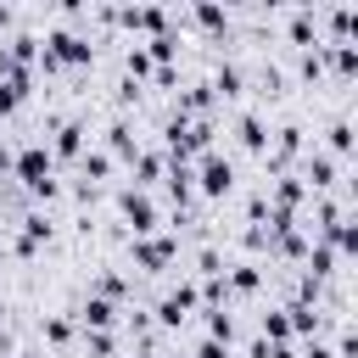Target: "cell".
<instances>
[{
    "label": "cell",
    "mask_w": 358,
    "mask_h": 358,
    "mask_svg": "<svg viewBox=\"0 0 358 358\" xmlns=\"http://www.w3.org/2000/svg\"><path fill=\"white\" fill-rule=\"evenodd\" d=\"M11 173L28 185V196H39V201H50L62 185H56V173H50V151L34 140V145H22L17 157H11Z\"/></svg>",
    "instance_id": "cell-1"
},
{
    "label": "cell",
    "mask_w": 358,
    "mask_h": 358,
    "mask_svg": "<svg viewBox=\"0 0 358 358\" xmlns=\"http://www.w3.org/2000/svg\"><path fill=\"white\" fill-rule=\"evenodd\" d=\"M190 173H196L201 196H229L235 190V162L218 157V151H201V168H190Z\"/></svg>",
    "instance_id": "cell-2"
},
{
    "label": "cell",
    "mask_w": 358,
    "mask_h": 358,
    "mask_svg": "<svg viewBox=\"0 0 358 358\" xmlns=\"http://www.w3.org/2000/svg\"><path fill=\"white\" fill-rule=\"evenodd\" d=\"M173 235H134V263L145 268V274H162L168 263H173Z\"/></svg>",
    "instance_id": "cell-3"
},
{
    "label": "cell",
    "mask_w": 358,
    "mask_h": 358,
    "mask_svg": "<svg viewBox=\"0 0 358 358\" xmlns=\"http://www.w3.org/2000/svg\"><path fill=\"white\" fill-rule=\"evenodd\" d=\"M117 213L134 224V235H157V201H151L145 190H123V196H117Z\"/></svg>",
    "instance_id": "cell-4"
},
{
    "label": "cell",
    "mask_w": 358,
    "mask_h": 358,
    "mask_svg": "<svg viewBox=\"0 0 358 358\" xmlns=\"http://www.w3.org/2000/svg\"><path fill=\"white\" fill-rule=\"evenodd\" d=\"M190 308H196V285H173V291L157 302V324H162V330H179Z\"/></svg>",
    "instance_id": "cell-5"
},
{
    "label": "cell",
    "mask_w": 358,
    "mask_h": 358,
    "mask_svg": "<svg viewBox=\"0 0 358 358\" xmlns=\"http://www.w3.org/2000/svg\"><path fill=\"white\" fill-rule=\"evenodd\" d=\"M45 241H50V218H45V213H28V218H22V235L11 241V252H17V257H34Z\"/></svg>",
    "instance_id": "cell-6"
},
{
    "label": "cell",
    "mask_w": 358,
    "mask_h": 358,
    "mask_svg": "<svg viewBox=\"0 0 358 358\" xmlns=\"http://www.w3.org/2000/svg\"><path fill=\"white\" fill-rule=\"evenodd\" d=\"M78 319H84V330H112L117 324V302H106V296H84V308H78Z\"/></svg>",
    "instance_id": "cell-7"
},
{
    "label": "cell",
    "mask_w": 358,
    "mask_h": 358,
    "mask_svg": "<svg viewBox=\"0 0 358 358\" xmlns=\"http://www.w3.org/2000/svg\"><path fill=\"white\" fill-rule=\"evenodd\" d=\"M224 285H229V296H252L263 285V274H257V263H235V268H224Z\"/></svg>",
    "instance_id": "cell-8"
},
{
    "label": "cell",
    "mask_w": 358,
    "mask_h": 358,
    "mask_svg": "<svg viewBox=\"0 0 358 358\" xmlns=\"http://www.w3.org/2000/svg\"><path fill=\"white\" fill-rule=\"evenodd\" d=\"M56 157H84L90 145H84V123H56V145H50Z\"/></svg>",
    "instance_id": "cell-9"
},
{
    "label": "cell",
    "mask_w": 358,
    "mask_h": 358,
    "mask_svg": "<svg viewBox=\"0 0 358 358\" xmlns=\"http://www.w3.org/2000/svg\"><path fill=\"white\" fill-rule=\"evenodd\" d=\"M207 341H218V347L235 341V319H229L224 308H207Z\"/></svg>",
    "instance_id": "cell-10"
},
{
    "label": "cell",
    "mask_w": 358,
    "mask_h": 358,
    "mask_svg": "<svg viewBox=\"0 0 358 358\" xmlns=\"http://www.w3.org/2000/svg\"><path fill=\"white\" fill-rule=\"evenodd\" d=\"M257 341H268V347H280V341H291V319H285V308H274V313H263V336Z\"/></svg>",
    "instance_id": "cell-11"
},
{
    "label": "cell",
    "mask_w": 358,
    "mask_h": 358,
    "mask_svg": "<svg viewBox=\"0 0 358 358\" xmlns=\"http://www.w3.org/2000/svg\"><path fill=\"white\" fill-rule=\"evenodd\" d=\"M145 56H151V67H168V62H173V56H179V34H173V28H168V34H157V39H151V50H145Z\"/></svg>",
    "instance_id": "cell-12"
},
{
    "label": "cell",
    "mask_w": 358,
    "mask_h": 358,
    "mask_svg": "<svg viewBox=\"0 0 358 358\" xmlns=\"http://www.w3.org/2000/svg\"><path fill=\"white\" fill-rule=\"evenodd\" d=\"M207 90H213V95H218V101H235V95H241V67H218V73H213V84H207Z\"/></svg>",
    "instance_id": "cell-13"
},
{
    "label": "cell",
    "mask_w": 358,
    "mask_h": 358,
    "mask_svg": "<svg viewBox=\"0 0 358 358\" xmlns=\"http://www.w3.org/2000/svg\"><path fill=\"white\" fill-rule=\"evenodd\" d=\"M241 145H246V151H268V134H263V117H257V112L241 117Z\"/></svg>",
    "instance_id": "cell-14"
},
{
    "label": "cell",
    "mask_w": 358,
    "mask_h": 358,
    "mask_svg": "<svg viewBox=\"0 0 358 358\" xmlns=\"http://www.w3.org/2000/svg\"><path fill=\"white\" fill-rule=\"evenodd\" d=\"M106 145H112V157H129V162H134V134H129V123H123V117L106 129Z\"/></svg>",
    "instance_id": "cell-15"
},
{
    "label": "cell",
    "mask_w": 358,
    "mask_h": 358,
    "mask_svg": "<svg viewBox=\"0 0 358 358\" xmlns=\"http://www.w3.org/2000/svg\"><path fill=\"white\" fill-rule=\"evenodd\" d=\"M308 179L324 190V185H336V157H324V151H313L308 157Z\"/></svg>",
    "instance_id": "cell-16"
},
{
    "label": "cell",
    "mask_w": 358,
    "mask_h": 358,
    "mask_svg": "<svg viewBox=\"0 0 358 358\" xmlns=\"http://www.w3.org/2000/svg\"><path fill=\"white\" fill-rule=\"evenodd\" d=\"M78 162H84V179H90V185H95V179H106V173H112V151H84V157H78Z\"/></svg>",
    "instance_id": "cell-17"
},
{
    "label": "cell",
    "mask_w": 358,
    "mask_h": 358,
    "mask_svg": "<svg viewBox=\"0 0 358 358\" xmlns=\"http://www.w3.org/2000/svg\"><path fill=\"white\" fill-rule=\"evenodd\" d=\"M45 341H50V347H67V341H73V319H67V313H50V319H45Z\"/></svg>",
    "instance_id": "cell-18"
},
{
    "label": "cell",
    "mask_w": 358,
    "mask_h": 358,
    "mask_svg": "<svg viewBox=\"0 0 358 358\" xmlns=\"http://www.w3.org/2000/svg\"><path fill=\"white\" fill-rule=\"evenodd\" d=\"M330 151H336V157H347V151H352V123H347V117H336V123H330Z\"/></svg>",
    "instance_id": "cell-19"
},
{
    "label": "cell",
    "mask_w": 358,
    "mask_h": 358,
    "mask_svg": "<svg viewBox=\"0 0 358 358\" xmlns=\"http://www.w3.org/2000/svg\"><path fill=\"white\" fill-rule=\"evenodd\" d=\"M134 173H140V185H151V179L162 173V157H157V151H134Z\"/></svg>",
    "instance_id": "cell-20"
},
{
    "label": "cell",
    "mask_w": 358,
    "mask_h": 358,
    "mask_svg": "<svg viewBox=\"0 0 358 358\" xmlns=\"http://www.w3.org/2000/svg\"><path fill=\"white\" fill-rule=\"evenodd\" d=\"M190 22H201V28H224L229 11H218V6H190Z\"/></svg>",
    "instance_id": "cell-21"
},
{
    "label": "cell",
    "mask_w": 358,
    "mask_h": 358,
    "mask_svg": "<svg viewBox=\"0 0 358 358\" xmlns=\"http://www.w3.org/2000/svg\"><path fill=\"white\" fill-rule=\"evenodd\" d=\"M196 274H201V280H213V274H224V257H218L213 246H201V252H196Z\"/></svg>",
    "instance_id": "cell-22"
},
{
    "label": "cell",
    "mask_w": 358,
    "mask_h": 358,
    "mask_svg": "<svg viewBox=\"0 0 358 358\" xmlns=\"http://www.w3.org/2000/svg\"><path fill=\"white\" fill-rule=\"evenodd\" d=\"M84 347H90L95 358H112V347H117V341H112V330H84Z\"/></svg>",
    "instance_id": "cell-23"
},
{
    "label": "cell",
    "mask_w": 358,
    "mask_h": 358,
    "mask_svg": "<svg viewBox=\"0 0 358 358\" xmlns=\"http://www.w3.org/2000/svg\"><path fill=\"white\" fill-rule=\"evenodd\" d=\"M17 106H22V95H17V90H6V84H0V117H11V112H17Z\"/></svg>",
    "instance_id": "cell-24"
},
{
    "label": "cell",
    "mask_w": 358,
    "mask_h": 358,
    "mask_svg": "<svg viewBox=\"0 0 358 358\" xmlns=\"http://www.w3.org/2000/svg\"><path fill=\"white\" fill-rule=\"evenodd\" d=\"M196 358H229V347H218V341H201V347H196Z\"/></svg>",
    "instance_id": "cell-25"
},
{
    "label": "cell",
    "mask_w": 358,
    "mask_h": 358,
    "mask_svg": "<svg viewBox=\"0 0 358 358\" xmlns=\"http://www.w3.org/2000/svg\"><path fill=\"white\" fill-rule=\"evenodd\" d=\"M296 358H336V352H330V347H324V341H308V347H302V352H296Z\"/></svg>",
    "instance_id": "cell-26"
},
{
    "label": "cell",
    "mask_w": 358,
    "mask_h": 358,
    "mask_svg": "<svg viewBox=\"0 0 358 358\" xmlns=\"http://www.w3.org/2000/svg\"><path fill=\"white\" fill-rule=\"evenodd\" d=\"M263 358H296V341H280V347H268Z\"/></svg>",
    "instance_id": "cell-27"
},
{
    "label": "cell",
    "mask_w": 358,
    "mask_h": 358,
    "mask_svg": "<svg viewBox=\"0 0 358 358\" xmlns=\"http://www.w3.org/2000/svg\"><path fill=\"white\" fill-rule=\"evenodd\" d=\"M140 358H162V352H157V347H145V352H140Z\"/></svg>",
    "instance_id": "cell-28"
},
{
    "label": "cell",
    "mask_w": 358,
    "mask_h": 358,
    "mask_svg": "<svg viewBox=\"0 0 358 358\" xmlns=\"http://www.w3.org/2000/svg\"><path fill=\"white\" fill-rule=\"evenodd\" d=\"M11 358H39V352H11Z\"/></svg>",
    "instance_id": "cell-29"
},
{
    "label": "cell",
    "mask_w": 358,
    "mask_h": 358,
    "mask_svg": "<svg viewBox=\"0 0 358 358\" xmlns=\"http://www.w3.org/2000/svg\"><path fill=\"white\" fill-rule=\"evenodd\" d=\"M0 313H6V302H0Z\"/></svg>",
    "instance_id": "cell-30"
}]
</instances>
